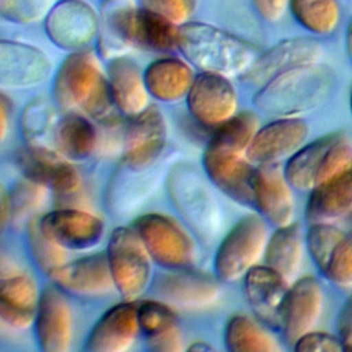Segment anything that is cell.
Listing matches in <instances>:
<instances>
[{"label":"cell","mask_w":352,"mask_h":352,"mask_svg":"<svg viewBox=\"0 0 352 352\" xmlns=\"http://www.w3.org/2000/svg\"><path fill=\"white\" fill-rule=\"evenodd\" d=\"M52 94L65 110H81L106 125L118 121V109L111 98L109 78L92 51H73L63 59L55 74Z\"/></svg>","instance_id":"obj_1"},{"label":"cell","mask_w":352,"mask_h":352,"mask_svg":"<svg viewBox=\"0 0 352 352\" xmlns=\"http://www.w3.org/2000/svg\"><path fill=\"white\" fill-rule=\"evenodd\" d=\"M179 25L144 7L118 1L103 14L100 50L104 55L120 56L129 45L169 51L177 47Z\"/></svg>","instance_id":"obj_2"},{"label":"cell","mask_w":352,"mask_h":352,"mask_svg":"<svg viewBox=\"0 0 352 352\" xmlns=\"http://www.w3.org/2000/svg\"><path fill=\"white\" fill-rule=\"evenodd\" d=\"M177 48L201 72L242 76L254 62V51L236 36L202 22L179 26Z\"/></svg>","instance_id":"obj_3"},{"label":"cell","mask_w":352,"mask_h":352,"mask_svg":"<svg viewBox=\"0 0 352 352\" xmlns=\"http://www.w3.org/2000/svg\"><path fill=\"white\" fill-rule=\"evenodd\" d=\"M334 73L320 63L305 65L285 72L254 95V104L278 117H297L320 106L329 96Z\"/></svg>","instance_id":"obj_4"},{"label":"cell","mask_w":352,"mask_h":352,"mask_svg":"<svg viewBox=\"0 0 352 352\" xmlns=\"http://www.w3.org/2000/svg\"><path fill=\"white\" fill-rule=\"evenodd\" d=\"M166 190L190 230L202 242H212L221 230V208L208 179L192 164L179 162L168 172Z\"/></svg>","instance_id":"obj_5"},{"label":"cell","mask_w":352,"mask_h":352,"mask_svg":"<svg viewBox=\"0 0 352 352\" xmlns=\"http://www.w3.org/2000/svg\"><path fill=\"white\" fill-rule=\"evenodd\" d=\"M349 169H352V140L342 133H330L304 144L289 157L285 175L292 187L311 191Z\"/></svg>","instance_id":"obj_6"},{"label":"cell","mask_w":352,"mask_h":352,"mask_svg":"<svg viewBox=\"0 0 352 352\" xmlns=\"http://www.w3.org/2000/svg\"><path fill=\"white\" fill-rule=\"evenodd\" d=\"M106 254L116 289L124 300L135 301L150 283L153 260L135 228H114Z\"/></svg>","instance_id":"obj_7"},{"label":"cell","mask_w":352,"mask_h":352,"mask_svg":"<svg viewBox=\"0 0 352 352\" xmlns=\"http://www.w3.org/2000/svg\"><path fill=\"white\" fill-rule=\"evenodd\" d=\"M267 227L257 214L239 219L220 242L214 256L216 276L232 282L246 275L265 252Z\"/></svg>","instance_id":"obj_8"},{"label":"cell","mask_w":352,"mask_h":352,"mask_svg":"<svg viewBox=\"0 0 352 352\" xmlns=\"http://www.w3.org/2000/svg\"><path fill=\"white\" fill-rule=\"evenodd\" d=\"M133 228L158 265L177 270L194 263L195 245L176 220L161 213H146L135 220Z\"/></svg>","instance_id":"obj_9"},{"label":"cell","mask_w":352,"mask_h":352,"mask_svg":"<svg viewBox=\"0 0 352 352\" xmlns=\"http://www.w3.org/2000/svg\"><path fill=\"white\" fill-rule=\"evenodd\" d=\"M202 165L208 179L234 201L250 205L253 201L254 169L248 153L208 143Z\"/></svg>","instance_id":"obj_10"},{"label":"cell","mask_w":352,"mask_h":352,"mask_svg":"<svg viewBox=\"0 0 352 352\" xmlns=\"http://www.w3.org/2000/svg\"><path fill=\"white\" fill-rule=\"evenodd\" d=\"M323 47L311 37H292L282 40L257 56L241 80L250 85L263 87L276 76L292 69L319 63Z\"/></svg>","instance_id":"obj_11"},{"label":"cell","mask_w":352,"mask_h":352,"mask_svg":"<svg viewBox=\"0 0 352 352\" xmlns=\"http://www.w3.org/2000/svg\"><path fill=\"white\" fill-rule=\"evenodd\" d=\"M190 114L199 124L217 128L236 114L238 96L230 78L209 72L195 76L187 94Z\"/></svg>","instance_id":"obj_12"},{"label":"cell","mask_w":352,"mask_h":352,"mask_svg":"<svg viewBox=\"0 0 352 352\" xmlns=\"http://www.w3.org/2000/svg\"><path fill=\"white\" fill-rule=\"evenodd\" d=\"M48 38L59 48L82 50L99 30L96 11L84 0H59L44 19Z\"/></svg>","instance_id":"obj_13"},{"label":"cell","mask_w":352,"mask_h":352,"mask_svg":"<svg viewBox=\"0 0 352 352\" xmlns=\"http://www.w3.org/2000/svg\"><path fill=\"white\" fill-rule=\"evenodd\" d=\"M219 279V278H217ZM214 276L187 268L172 270L157 278V294L169 305L186 311H205L214 307L221 289Z\"/></svg>","instance_id":"obj_14"},{"label":"cell","mask_w":352,"mask_h":352,"mask_svg":"<svg viewBox=\"0 0 352 352\" xmlns=\"http://www.w3.org/2000/svg\"><path fill=\"white\" fill-rule=\"evenodd\" d=\"M166 142V122L157 106H147L132 116L124 135L122 164L135 169H147L161 155Z\"/></svg>","instance_id":"obj_15"},{"label":"cell","mask_w":352,"mask_h":352,"mask_svg":"<svg viewBox=\"0 0 352 352\" xmlns=\"http://www.w3.org/2000/svg\"><path fill=\"white\" fill-rule=\"evenodd\" d=\"M38 345L45 352H67L74 333L73 309L58 286L41 292L34 320Z\"/></svg>","instance_id":"obj_16"},{"label":"cell","mask_w":352,"mask_h":352,"mask_svg":"<svg viewBox=\"0 0 352 352\" xmlns=\"http://www.w3.org/2000/svg\"><path fill=\"white\" fill-rule=\"evenodd\" d=\"M41 231L66 249H89L99 243L104 232L100 217L80 208H58L38 220Z\"/></svg>","instance_id":"obj_17"},{"label":"cell","mask_w":352,"mask_h":352,"mask_svg":"<svg viewBox=\"0 0 352 352\" xmlns=\"http://www.w3.org/2000/svg\"><path fill=\"white\" fill-rule=\"evenodd\" d=\"M323 308V290L312 275L298 278L290 287L282 311L280 329L289 345L311 331L318 323Z\"/></svg>","instance_id":"obj_18"},{"label":"cell","mask_w":352,"mask_h":352,"mask_svg":"<svg viewBox=\"0 0 352 352\" xmlns=\"http://www.w3.org/2000/svg\"><path fill=\"white\" fill-rule=\"evenodd\" d=\"M308 133L309 126L301 118L280 117L258 128L249 146L248 157L258 165L279 162L300 150Z\"/></svg>","instance_id":"obj_19"},{"label":"cell","mask_w":352,"mask_h":352,"mask_svg":"<svg viewBox=\"0 0 352 352\" xmlns=\"http://www.w3.org/2000/svg\"><path fill=\"white\" fill-rule=\"evenodd\" d=\"M289 280L270 265H254L243 276L246 300L260 322L280 327Z\"/></svg>","instance_id":"obj_20"},{"label":"cell","mask_w":352,"mask_h":352,"mask_svg":"<svg viewBox=\"0 0 352 352\" xmlns=\"http://www.w3.org/2000/svg\"><path fill=\"white\" fill-rule=\"evenodd\" d=\"M253 201L260 213L274 226L282 227L293 223L292 184L278 162L261 164L254 169Z\"/></svg>","instance_id":"obj_21"},{"label":"cell","mask_w":352,"mask_h":352,"mask_svg":"<svg viewBox=\"0 0 352 352\" xmlns=\"http://www.w3.org/2000/svg\"><path fill=\"white\" fill-rule=\"evenodd\" d=\"M139 331V304L124 300L100 316L87 338L85 348L91 352H124L133 345Z\"/></svg>","instance_id":"obj_22"},{"label":"cell","mask_w":352,"mask_h":352,"mask_svg":"<svg viewBox=\"0 0 352 352\" xmlns=\"http://www.w3.org/2000/svg\"><path fill=\"white\" fill-rule=\"evenodd\" d=\"M51 72L48 56L38 48L12 40L0 41V85L23 89L44 81Z\"/></svg>","instance_id":"obj_23"},{"label":"cell","mask_w":352,"mask_h":352,"mask_svg":"<svg viewBox=\"0 0 352 352\" xmlns=\"http://www.w3.org/2000/svg\"><path fill=\"white\" fill-rule=\"evenodd\" d=\"M48 276L60 290L84 297L104 296L116 287L107 254L103 253L66 263Z\"/></svg>","instance_id":"obj_24"},{"label":"cell","mask_w":352,"mask_h":352,"mask_svg":"<svg viewBox=\"0 0 352 352\" xmlns=\"http://www.w3.org/2000/svg\"><path fill=\"white\" fill-rule=\"evenodd\" d=\"M40 296L38 286L29 274L18 271L4 274L0 283L1 322L15 330L30 329L36 320Z\"/></svg>","instance_id":"obj_25"},{"label":"cell","mask_w":352,"mask_h":352,"mask_svg":"<svg viewBox=\"0 0 352 352\" xmlns=\"http://www.w3.org/2000/svg\"><path fill=\"white\" fill-rule=\"evenodd\" d=\"M111 98L122 114L136 116L148 106V89L144 73L126 56H114L107 67Z\"/></svg>","instance_id":"obj_26"},{"label":"cell","mask_w":352,"mask_h":352,"mask_svg":"<svg viewBox=\"0 0 352 352\" xmlns=\"http://www.w3.org/2000/svg\"><path fill=\"white\" fill-rule=\"evenodd\" d=\"M352 212V169L334 176L314 190L305 208V217L312 223H333Z\"/></svg>","instance_id":"obj_27"},{"label":"cell","mask_w":352,"mask_h":352,"mask_svg":"<svg viewBox=\"0 0 352 352\" xmlns=\"http://www.w3.org/2000/svg\"><path fill=\"white\" fill-rule=\"evenodd\" d=\"M140 330L146 336L147 346L155 352L183 351V336L177 316L168 302L146 300L139 304Z\"/></svg>","instance_id":"obj_28"},{"label":"cell","mask_w":352,"mask_h":352,"mask_svg":"<svg viewBox=\"0 0 352 352\" xmlns=\"http://www.w3.org/2000/svg\"><path fill=\"white\" fill-rule=\"evenodd\" d=\"M194 78L190 65L179 58H160L144 70L148 94L168 103L186 98Z\"/></svg>","instance_id":"obj_29"},{"label":"cell","mask_w":352,"mask_h":352,"mask_svg":"<svg viewBox=\"0 0 352 352\" xmlns=\"http://www.w3.org/2000/svg\"><path fill=\"white\" fill-rule=\"evenodd\" d=\"M55 143L69 160H85L98 147V131L84 116L70 111L56 122L54 129Z\"/></svg>","instance_id":"obj_30"},{"label":"cell","mask_w":352,"mask_h":352,"mask_svg":"<svg viewBox=\"0 0 352 352\" xmlns=\"http://www.w3.org/2000/svg\"><path fill=\"white\" fill-rule=\"evenodd\" d=\"M302 245V234L298 224L290 223L278 227L267 242L264 252L265 264L287 280L293 279L301 267Z\"/></svg>","instance_id":"obj_31"},{"label":"cell","mask_w":352,"mask_h":352,"mask_svg":"<svg viewBox=\"0 0 352 352\" xmlns=\"http://www.w3.org/2000/svg\"><path fill=\"white\" fill-rule=\"evenodd\" d=\"M224 342L232 352H278L280 346L275 337L260 323L246 315H234L224 330Z\"/></svg>","instance_id":"obj_32"},{"label":"cell","mask_w":352,"mask_h":352,"mask_svg":"<svg viewBox=\"0 0 352 352\" xmlns=\"http://www.w3.org/2000/svg\"><path fill=\"white\" fill-rule=\"evenodd\" d=\"M289 10L300 26L318 36L331 34L341 22L337 0H290Z\"/></svg>","instance_id":"obj_33"},{"label":"cell","mask_w":352,"mask_h":352,"mask_svg":"<svg viewBox=\"0 0 352 352\" xmlns=\"http://www.w3.org/2000/svg\"><path fill=\"white\" fill-rule=\"evenodd\" d=\"M66 157L45 146L30 144L16 154V165L23 177L51 188L58 172L66 162Z\"/></svg>","instance_id":"obj_34"},{"label":"cell","mask_w":352,"mask_h":352,"mask_svg":"<svg viewBox=\"0 0 352 352\" xmlns=\"http://www.w3.org/2000/svg\"><path fill=\"white\" fill-rule=\"evenodd\" d=\"M28 243L37 267L47 272V275L66 264V248L48 238L34 217L28 223Z\"/></svg>","instance_id":"obj_35"},{"label":"cell","mask_w":352,"mask_h":352,"mask_svg":"<svg viewBox=\"0 0 352 352\" xmlns=\"http://www.w3.org/2000/svg\"><path fill=\"white\" fill-rule=\"evenodd\" d=\"M45 186L23 177L11 190L10 205H11V221L18 226L26 220H32V214L37 212L45 202L47 197Z\"/></svg>","instance_id":"obj_36"},{"label":"cell","mask_w":352,"mask_h":352,"mask_svg":"<svg viewBox=\"0 0 352 352\" xmlns=\"http://www.w3.org/2000/svg\"><path fill=\"white\" fill-rule=\"evenodd\" d=\"M21 126L25 139L29 144L44 146V138L56 126L55 111L50 102L36 99L30 102L21 117Z\"/></svg>","instance_id":"obj_37"},{"label":"cell","mask_w":352,"mask_h":352,"mask_svg":"<svg viewBox=\"0 0 352 352\" xmlns=\"http://www.w3.org/2000/svg\"><path fill=\"white\" fill-rule=\"evenodd\" d=\"M344 235L333 223H312L308 228L307 246L312 260L322 272H324L334 249Z\"/></svg>","instance_id":"obj_38"},{"label":"cell","mask_w":352,"mask_h":352,"mask_svg":"<svg viewBox=\"0 0 352 352\" xmlns=\"http://www.w3.org/2000/svg\"><path fill=\"white\" fill-rule=\"evenodd\" d=\"M58 208H80L84 204V183L78 169L69 161L63 164L51 184Z\"/></svg>","instance_id":"obj_39"},{"label":"cell","mask_w":352,"mask_h":352,"mask_svg":"<svg viewBox=\"0 0 352 352\" xmlns=\"http://www.w3.org/2000/svg\"><path fill=\"white\" fill-rule=\"evenodd\" d=\"M56 0H0L1 16L15 23H36L45 19Z\"/></svg>","instance_id":"obj_40"},{"label":"cell","mask_w":352,"mask_h":352,"mask_svg":"<svg viewBox=\"0 0 352 352\" xmlns=\"http://www.w3.org/2000/svg\"><path fill=\"white\" fill-rule=\"evenodd\" d=\"M323 274L340 287H352V231L340 241Z\"/></svg>","instance_id":"obj_41"},{"label":"cell","mask_w":352,"mask_h":352,"mask_svg":"<svg viewBox=\"0 0 352 352\" xmlns=\"http://www.w3.org/2000/svg\"><path fill=\"white\" fill-rule=\"evenodd\" d=\"M142 6L155 14L165 16L176 25L188 21L197 0H140Z\"/></svg>","instance_id":"obj_42"},{"label":"cell","mask_w":352,"mask_h":352,"mask_svg":"<svg viewBox=\"0 0 352 352\" xmlns=\"http://www.w3.org/2000/svg\"><path fill=\"white\" fill-rule=\"evenodd\" d=\"M293 348L298 352H342L344 346L340 337L324 331H308L301 336Z\"/></svg>","instance_id":"obj_43"},{"label":"cell","mask_w":352,"mask_h":352,"mask_svg":"<svg viewBox=\"0 0 352 352\" xmlns=\"http://www.w3.org/2000/svg\"><path fill=\"white\" fill-rule=\"evenodd\" d=\"M258 15L267 22H279L286 10L289 8L290 0H250Z\"/></svg>","instance_id":"obj_44"},{"label":"cell","mask_w":352,"mask_h":352,"mask_svg":"<svg viewBox=\"0 0 352 352\" xmlns=\"http://www.w3.org/2000/svg\"><path fill=\"white\" fill-rule=\"evenodd\" d=\"M10 111H11V103H8L6 95H1V103H0V139L1 142L6 140L8 124H10Z\"/></svg>","instance_id":"obj_45"},{"label":"cell","mask_w":352,"mask_h":352,"mask_svg":"<svg viewBox=\"0 0 352 352\" xmlns=\"http://www.w3.org/2000/svg\"><path fill=\"white\" fill-rule=\"evenodd\" d=\"M337 326H338V331L352 330V296L342 307L340 316H338Z\"/></svg>","instance_id":"obj_46"},{"label":"cell","mask_w":352,"mask_h":352,"mask_svg":"<svg viewBox=\"0 0 352 352\" xmlns=\"http://www.w3.org/2000/svg\"><path fill=\"white\" fill-rule=\"evenodd\" d=\"M11 221V205L10 195L3 190L1 191V226L6 227L7 223Z\"/></svg>","instance_id":"obj_47"},{"label":"cell","mask_w":352,"mask_h":352,"mask_svg":"<svg viewBox=\"0 0 352 352\" xmlns=\"http://www.w3.org/2000/svg\"><path fill=\"white\" fill-rule=\"evenodd\" d=\"M345 50H346V54H348V58L352 63V16L348 22V26H346V32H345Z\"/></svg>","instance_id":"obj_48"},{"label":"cell","mask_w":352,"mask_h":352,"mask_svg":"<svg viewBox=\"0 0 352 352\" xmlns=\"http://www.w3.org/2000/svg\"><path fill=\"white\" fill-rule=\"evenodd\" d=\"M188 351H198V352H208V351H213L214 348L206 342V341H202V340H198V341H194L190 346H187Z\"/></svg>","instance_id":"obj_49"},{"label":"cell","mask_w":352,"mask_h":352,"mask_svg":"<svg viewBox=\"0 0 352 352\" xmlns=\"http://www.w3.org/2000/svg\"><path fill=\"white\" fill-rule=\"evenodd\" d=\"M340 338L344 346V351H349L352 352V330H345V331H340Z\"/></svg>","instance_id":"obj_50"},{"label":"cell","mask_w":352,"mask_h":352,"mask_svg":"<svg viewBox=\"0 0 352 352\" xmlns=\"http://www.w3.org/2000/svg\"><path fill=\"white\" fill-rule=\"evenodd\" d=\"M349 103H351V113H352V91H351V100H349Z\"/></svg>","instance_id":"obj_51"}]
</instances>
